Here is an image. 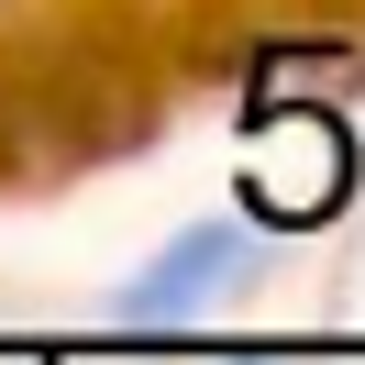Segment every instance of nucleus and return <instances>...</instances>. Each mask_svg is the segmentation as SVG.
Returning a JSON list of instances; mask_svg holds the SVG:
<instances>
[{
  "label": "nucleus",
  "mask_w": 365,
  "mask_h": 365,
  "mask_svg": "<svg viewBox=\"0 0 365 365\" xmlns=\"http://www.w3.org/2000/svg\"><path fill=\"white\" fill-rule=\"evenodd\" d=\"M244 266H255V232L244 222H200V232H178V244L111 299V321H122V332H178V321H200Z\"/></svg>",
  "instance_id": "nucleus-1"
}]
</instances>
